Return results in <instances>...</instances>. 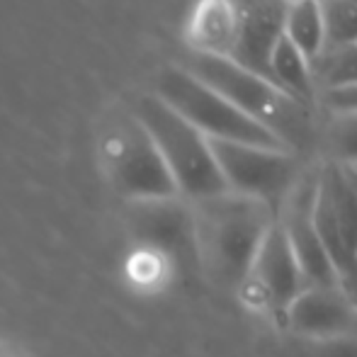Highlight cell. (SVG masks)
Segmentation results:
<instances>
[{
    "label": "cell",
    "mask_w": 357,
    "mask_h": 357,
    "mask_svg": "<svg viewBox=\"0 0 357 357\" xmlns=\"http://www.w3.org/2000/svg\"><path fill=\"white\" fill-rule=\"evenodd\" d=\"M195 216L199 270L216 284L241 289L278 212L258 199L221 192L190 202Z\"/></svg>",
    "instance_id": "obj_1"
},
{
    "label": "cell",
    "mask_w": 357,
    "mask_h": 357,
    "mask_svg": "<svg viewBox=\"0 0 357 357\" xmlns=\"http://www.w3.org/2000/svg\"><path fill=\"white\" fill-rule=\"evenodd\" d=\"M183 68L207 83L219 95H224L234 107L248 114L253 122L268 129L291 153H296L301 146L311 142V134H314L311 107L280 90L273 80L238 66L231 59L197 52L188 54Z\"/></svg>",
    "instance_id": "obj_2"
},
{
    "label": "cell",
    "mask_w": 357,
    "mask_h": 357,
    "mask_svg": "<svg viewBox=\"0 0 357 357\" xmlns=\"http://www.w3.org/2000/svg\"><path fill=\"white\" fill-rule=\"evenodd\" d=\"M134 117L155 144L178 195L188 202L226 192L209 139L155 95L139 100Z\"/></svg>",
    "instance_id": "obj_3"
},
{
    "label": "cell",
    "mask_w": 357,
    "mask_h": 357,
    "mask_svg": "<svg viewBox=\"0 0 357 357\" xmlns=\"http://www.w3.org/2000/svg\"><path fill=\"white\" fill-rule=\"evenodd\" d=\"M311 219L340 289L357 306V165L328 160L314 175Z\"/></svg>",
    "instance_id": "obj_4"
},
{
    "label": "cell",
    "mask_w": 357,
    "mask_h": 357,
    "mask_svg": "<svg viewBox=\"0 0 357 357\" xmlns=\"http://www.w3.org/2000/svg\"><path fill=\"white\" fill-rule=\"evenodd\" d=\"M153 95L163 100L168 107H173L183 119H188L209 142H234L289 151L278 137H273L268 129L253 122L248 114L234 107L224 95L195 78L183 66L165 68L158 75Z\"/></svg>",
    "instance_id": "obj_5"
},
{
    "label": "cell",
    "mask_w": 357,
    "mask_h": 357,
    "mask_svg": "<svg viewBox=\"0 0 357 357\" xmlns=\"http://www.w3.org/2000/svg\"><path fill=\"white\" fill-rule=\"evenodd\" d=\"M100 158L114 190L127 202L178 197V188L158 149L137 117L122 119L105 132L100 142Z\"/></svg>",
    "instance_id": "obj_6"
},
{
    "label": "cell",
    "mask_w": 357,
    "mask_h": 357,
    "mask_svg": "<svg viewBox=\"0 0 357 357\" xmlns=\"http://www.w3.org/2000/svg\"><path fill=\"white\" fill-rule=\"evenodd\" d=\"M209 146L226 190L265 202L275 212L299 183V163L291 151L234 142H209Z\"/></svg>",
    "instance_id": "obj_7"
},
{
    "label": "cell",
    "mask_w": 357,
    "mask_h": 357,
    "mask_svg": "<svg viewBox=\"0 0 357 357\" xmlns=\"http://www.w3.org/2000/svg\"><path fill=\"white\" fill-rule=\"evenodd\" d=\"M127 226L139 245L183 275L199 273L195 216L185 197L137 199L127 204Z\"/></svg>",
    "instance_id": "obj_8"
},
{
    "label": "cell",
    "mask_w": 357,
    "mask_h": 357,
    "mask_svg": "<svg viewBox=\"0 0 357 357\" xmlns=\"http://www.w3.org/2000/svg\"><path fill=\"white\" fill-rule=\"evenodd\" d=\"M304 287V273H301L299 263H296L294 253H291L282 226L275 219V224L270 226L258 253H255L253 265H250L241 289L245 291V296L253 304L263 306L275 319L282 321L287 306L294 301V296Z\"/></svg>",
    "instance_id": "obj_9"
},
{
    "label": "cell",
    "mask_w": 357,
    "mask_h": 357,
    "mask_svg": "<svg viewBox=\"0 0 357 357\" xmlns=\"http://www.w3.org/2000/svg\"><path fill=\"white\" fill-rule=\"evenodd\" d=\"M311 199H314V175L299 180L291 188V192L282 202V209L278 212V221L289 241V248L301 273H304L306 284L340 287L324 250V243L316 234L314 219H311Z\"/></svg>",
    "instance_id": "obj_10"
},
{
    "label": "cell",
    "mask_w": 357,
    "mask_h": 357,
    "mask_svg": "<svg viewBox=\"0 0 357 357\" xmlns=\"http://www.w3.org/2000/svg\"><path fill=\"white\" fill-rule=\"evenodd\" d=\"M357 306L340 287L306 284L287 306L280 324L299 340L333 338L353 331Z\"/></svg>",
    "instance_id": "obj_11"
},
{
    "label": "cell",
    "mask_w": 357,
    "mask_h": 357,
    "mask_svg": "<svg viewBox=\"0 0 357 357\" xmlns=\"http://www.w3.org/2000/svg\"><path fill=\"white\" fill-rule=\"evenodd\" d=\"M284 8V0H236L238 24L234 47L226 59L268 78L270 52L282 37Z\"/></svg>",
    "instance_id": "obj_12"
},
{
    "label": "cell",
    "mask_w": 357,
    "mask_h": 357,
    "mask_svg": "<svg viewBox=\"0 0 357 357\" xmlns=\"http://www.w3.org/2000/svg\"><path fill=\"white\" fill-rule=\"evenodd\" d=\"M236 0H199L188 27L190 47L197 54L229 56L236 39Z\"/></svg>",
    "instance_id": "obj_13"
},
{
    "label": "cell",
    "mask_w": 357,
    "mask_h": 357,
    "mask_svg": "<svg viewBox=\"0 0 357 357\" xmlns=\"http://www.w3.org/2000/svg\"><path fill=\"white\" fill-rule=\"evenodd\" d=\"M282 37L306 61H314L326 47V24L319 0L287 3L282 20Z\"/></svg>",
    "instance_id": "obj_14"
},
{
    "label": "cell",
    "mask_w": 357,
    "mask_h": 357,
    "mask_svg": "<svg viewBox=\"0 0 357 357\" xmlns=\"http://www.w3.org/2000/svg\"><path fill=\"white\" fill-rule=\"evenodd\" d=\"M268 78L284 90L287 95L311 105L316 95L314 78H311V63L287 42L284 37L278 39L268 59Z\"/></svg>",
    "instance_id": "obj_15"
},
{
    "label": "cell",
    "mask_w": 357,
    "mask_h": 357,
    "mask_svg": "<svg viewBox=\"0 0 357 357\" xmlns=\"http://www.w3.org/2000/svg\"><path fill=\"white\" fill-rule=\"evenodd\" d=\"M316 93H333L357 85V44H326L311 61Z\"/></svg>",
    "instance_id": "obj_16"
},
{
    "label": "cell",
    "mask_w": 357,
    "mask_h": 357,
    "mask_svg": "<svg viewBox=\"0 0 357 357\" xmlns=\"http://www.w3.org/2000/svg\"><path fill=\"white\" fill-rule=\"evenodd\" d=\"M326 44H357V0H319Z\"/></svg>",
    "instance_id": "obj_17"
},
{
    "label": "cell",
    "mask_w": 357,
    "mask_h": 357,
    "mask_svg": "<svg viewBox=\"0 0 357 357\" xmlns=\"http://www.w3.org/2000/svg\"><path fill=\"white\" fill-rule=\"evenodd\" d=\"M328 146L338 163L357 165V112L333 114L328 124Z\"/></svg>",
    "instance_id": "obj_18"
},
{
    "label": "cell",
    "mask_w": 357,
    "mask_h": 357,
    "mask_svg": "<svg viewBox=\"0 0 357 357\" xmlns=\"http://www.w3.org/2000/svg\"><path fill=\"white\" fill-rule=\"evenodd\" d=\"M291 357H357V338L345 333L333 338L299 340L291 350Z\"/></svg>",
    "instance_id": "obj_19"
},
{
    "label": "cell",
    "mask_w": 357,
    "mask_h": 357,
    "mask_svg": "<svg viewBox=\"0 0 357 357\" xmlns=\"http://www.w3.org/2000/svg\"><path fill=\"white\" fill-rule=\"evenodd\" d=\"M321 105L331 114L357 112V85L345 90H333V93H321Z\"/></svg>",
    "instance_id": "obj_20"
},
{
    "label": "cell",
    "mask_w": 357,
    "mask_h": 357,
    "mask_svg": "<svg viewBox=\"0 0 357 357\" xmlns=\"http://www.w3.org/2000/svg\"><path fill=\"white\" fill-rule=\"evenodd\" d=\"M284 3H296V0H284Z\"/></svg>",
    "instance_id": "obj_21"
},
{
    "label": "cell",
    "mask_w": 357,
    "mask_h": 357,
    "mask_svg": "<svg viewBox=\"0 0 357 357\" xmlns=\"http://www.w3.org/2000/svg\"><path fill=\"white\" fill-rule=\"evenodd\" d=\"M0 357H13V355H0Z\"/></svg>",
    "instance_id": "obj_22"
}]
</instances>
